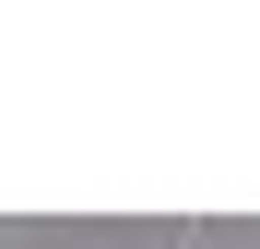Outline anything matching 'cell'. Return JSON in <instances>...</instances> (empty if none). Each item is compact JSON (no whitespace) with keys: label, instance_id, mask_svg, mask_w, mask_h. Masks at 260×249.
<instances>
[{"label":"cell","instance_id":"cell-1","mask_svg":"<svg viewBox=\"0 0 260 249\" xmlns=\"http://www.w3.org/2000/svg\"><path fill=\"white\" fill-rule=\"evenodd\" d=\"M248 249H260V237H248Z\"/></svg>","mask_w":260,"mask_h":249}]
</instances>
